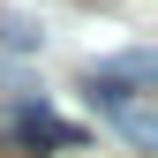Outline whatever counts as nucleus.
Returning <instances> with one entry per match:
<instances>
[{
	"mask_svg": "<svg viewBox=\"0 0 158 158\" xmlns=\"http://www.w3.org/2000/svg\"><path fill=\"white\" fill-rule=\"evenodd\" d=\"M90 98L135 151H158V106H151V53H128L113 68H90Z\"/></svg>",
	"mask_w": 158,
	"mask_h": 158,
	"instance_id": "f257e3e1",
	"label": "nucleus"
},
{
	"mask_svg": "<svg viewBox=\"0 0 158 158\" xmlns=\"http://www.w3.org/2000/svg\"><path fill=\"white\" fill-rule=\"evenodd\" d=\"M15 135H23V143H53V151H75V143H83V128L60 121V113H45V106H23V113H15Z\"/></svg>",
	"mask_w": 158,
	"mask_h": 158,
	"instance_id": "f03ea898",
	"label": "nucleus"
},
{
	"mask_svg": "<svg viewBox=\"0 0 158 158\" xmlns=\"http://www.w3.org/2000/svg\"><path fill=\"white\" fill-rule=\"evenodd\" d=\"M0 38H8V45H15V53H23V45H38V30L23 23V15H0Z\"/></svg>",
	"mask_w": 158,
	"mask_h": 158,
	"instance_id": "7ed1b4c3",
	"label": "nucleus"
}]
</instances>
